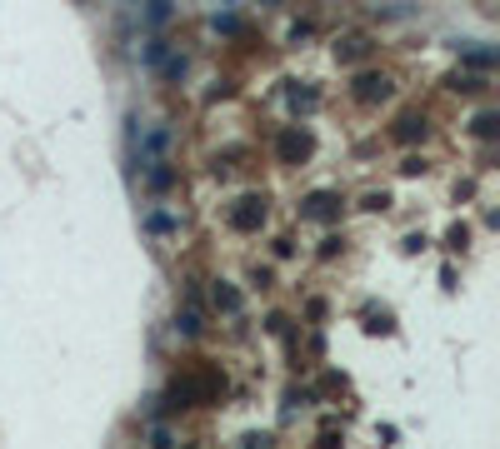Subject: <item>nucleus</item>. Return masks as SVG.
Instances as JSON below:
<instances>
[{"mask_svg": "<svg viewBox=\"0 0 500 449\" xmlns=\"http://www.w3.org/2000/svg\"><path fill=\"white\" fill-rule=\"evenodd\" d=\"M165 20H171V6H165V0H155V6H151V26H165Z\"/></svg>", "mask_w": 500, "mask_h": 449, "instance_id": "6e6552de", "label": "nucleus"}, {"mask_svg": "<svg viewBox=\"0 0 500 449\" xmlns=\"http://www.w3.org/2000/svg\"><path fill=\"white\" fill-rule=\"evenodd\" d=\"M285 155H305V135H285Z\"/></svg>", "mask_w": 500, "mask_h": 449, "instance_id": "9d476101", "label": "nucleus"}, {"mask_svg": "<svg viewBox=\"0 0 500 449\" xmlns=\"http://www.w3.org/2000/svg\"><path fill=\"white\" fill-rule=\"evenodd\" d=\"M310 215H330V195H316V200H310Z\"/></svg>", "mask_w": 500, "mask_h": 449, "instance_id": "9b49d317", "label": "nucleus"}, {"mask_svg": "<svg viewBox=\"0 0 500 449\" xmlns=\"http://www.w3.org/2000/svg\"><path fill=\"white\" fill-rule=\"evenodd\" d=\"M260 225V210H256V200H245V210H235V230H256Z\"/></svg>", "mask_w": 500, "mask_h": 449, "instance_id": "7ed1b4c3", "label": "nucleus"}, {"mask_svg": "<svg viewBox=\"0 0 500 449\" xmlns=\"http://www.w3.org/2000/svg\"><path fill=\"white\" fill-rule=\"evenodd\" d=\"M165 75H171V80H180L185 75V55H171V60H165V66H160Z\"/></svg>", "mask_w": 500, "mask_h": 449, "instance_id": "423d86ee", "label": "nucleus"}, {"mask_svg": "<svg viewBox=\"0 0 500 449\" xmlns=\"http://www.w3.org/2000/svg\"><path fill=\"white\" fill-rule=\"evenodd\" d=\"M360 100H385L390 95V80L385 75H360V90H356Z\"/></svg>", "mask_w": 500, "mask_h": 449, "instance_id": "f03ea898", "label": "nucleus"}, {"mask_svg": "<svg viewBox=\"0 0 500 449\" xmlns=\"http://www.w3.org/2000/svg\"><path fill=\"white\" fill-rule=\"evenodd\" d=\"M495 125H500L495 115H481V120H475V135H485V140H490V135H495Z\"/></svg>", "mask_w": 500, "mask_h": 449, "instance_id": "1a4fd4ad", "label": "nucleus"}, {"mask_svg": "<svg viewBox=\"0 0 500 449\" xmlns=\"http://www.w3.org/2000/svg\"><path fill=\"white\" fill-rule=\"evenodd\" d=\"M165 60V40H155V46H145V66H160Z\"/></svg>", "mask_w": 500, "mask_h": 449, "instance_id": "0eeeda50", "label": "nucleus"}, {"mask_svg": "<svg viewBox=\"0 0 500 449\" xmlns=\"http://www.w3.org/2000/svg\"><path fill=\"white\" fill-rule=\"evenodd\" d=\"M215 305H220L225 315H235V310H240V295H235L231 285H220V290H215Z\"/></svg>", "mask_w": 500, "mask_h": 449, "instance_id": "20e7f679", "label": "nucleus"}, {"mask_svg": "<svg viewBox=\"0 0 500 449\" xmlns=\"http://www.w3.org/2000/svg\"><path fill=\"white\" fill-rule=\"evenodd\" d=\"M165 145H171V130L160 125V130H151V135L140 140V160H160V155H165Z\"/></svg>", "mask_w": 500, "mask_h": 449, "instance_id": "f257e3e1", "label": "nucleus"}, {"mask_svg": "<svg viewBox=\"0 0 500 449\" xmlns=\"http://www.w3.org/2000/svg\"><path fill=\"white\" fill-rule=\"evenodd\" d=\"M415 135H421V120L405 115V120H401V130H395V140H415Z\"/></svg>", "mask_w": 500, "mask_h": 449, "instance_id": "39448f33", "label": "nucleus"}]
</instances>
